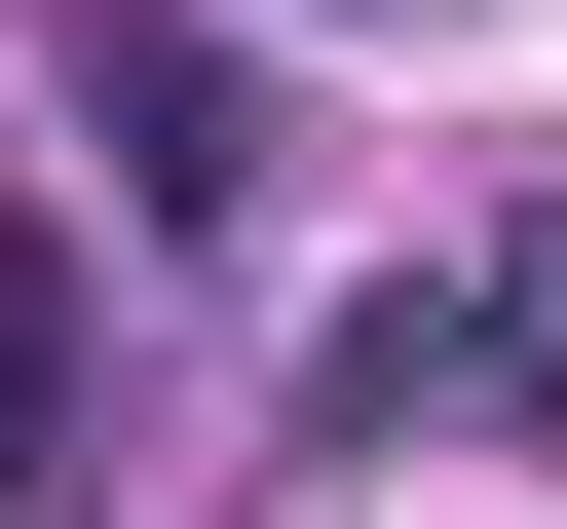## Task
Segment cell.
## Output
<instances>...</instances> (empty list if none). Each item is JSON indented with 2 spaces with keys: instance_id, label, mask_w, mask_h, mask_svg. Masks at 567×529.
<instances>
[{
  "instance_id": "2",
  "label": "cell",
  "mask_w": 567,
  "mask_h": 529,
  "mask_svg": "<svg viewBox=\"0 0 567 529\" xmlns=\"http://www.w3.org/2000/svg\"><path fill=\"white\" fill-rule=\"evenodd\" d=\"M0 454L76 491V264H39V227H0Z\"/></svg>"
},
{
  "instance_id": "1",
  "label": "cell",
  "mask_w": 567,
  "mask_h": 529,
  "mask_svg": "<svg viewBox=\"0 0 567 529\" xmlns=\"http://www.w3.org/2000/svg\"><path fill=\"white\" fill-rule=\"evenodd\" d=\"M76 114H114V189H152V227H227V76L152 39V0H76Z\"/></svg>"
}]
</instances>
